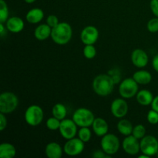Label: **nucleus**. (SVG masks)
<instances>
[{
	"label": "nucleus",
	"mask_w": 158,
	"mask_h": 158,
	"mask_svg": "<svg viewBox=\"0 0 158 158\" xmlns=\"http://www.w3.org/2000/svg\"><path fill=\"white\" fill-rule=\"evenodd\" d=\"M92 86L97 95L106 97L113 92L115 83L109 74H100L94 78Z\"/></svg>",
	"instance_id": "nucleus-1"
},
{
	"label": "nucleus",
	"mask_w": 158,
	"mask_h": 158,
	"mask_svg": "<svg viewBox=\"0 0 158 158\" xmlns=\"http://www.w3.org/2000/svg\"><path fill=\"white\" fill-rule=\"evenodd\" d=\"M73 29L70 25L66 22L60 23L52 29L51 39L58 45H66L72 39Z\"/></svg>",
	"instance_id": "nucleus-2"
},
{
	"label": "nucleus",
	"mask_w": 158,
	"mask_h": 158,
	"mask_svg": "<svg viewBox=\"0 0 158 158\" xmlns=\"http://www.w3.org/2000/svg\"><path fill=\"white\" fill-rule=\"evenodd\" d=\"M19 105V99L12 92H4L0 95V113L8 114L15 110Z\"/></svg>",
	"instance_id": "nucleus-3"
},
{
	"label": "nucleus",
	"mask_w": 158,
	"mask_h": 158,
	"mask_svg": "<svg viewBox=\"0 0 158 158\" xmlns=\"http://www.w3.org/2000/svg\"><path fill=\"white\" fill-rule=\"evenodd\" d=\"M72 119L78 127H89L93 125V123L95 120V117H94V113L90 110L84 107H80L76 110L75 112L73 114Z\"/></svg>",
	"instance_id": "nucleus-4"
},
{
	"label": "nucleus",
	"mask_w": 158,
	"mask_h": 158,
	"mask_svg": "<svg viewBox=\"0 0 158 158\" xmlns=\"http://www.w3.org/2000/svg\"><path fill=\"white\" fill-rule=\"evenodd\" d=\"M100 146L102 150L106 153L107 155L112 156L117 154L120 149V140L119 138L114 134H106L102 137L100 141Z\"/></svg>",
	"instance_id": "nucleus-5"
},
{
	"label": "nucleus",
	"mask_w": 158,
	"mask_h": 158,
	"mask_svg": "<svg viewBox=\"0 0 158 158\" xmlns=\"http://www.w3.org/2000/svg\"><path fill=\"white\" fill-rule=\"evenodd\" d=\"M25 120L31 127H36L42 123L44 118V112L38 105H31L25 112Z\"/></svg>",
	"instance_id": "nucleus-6"
},
{
	"label": "nucleus",
	"mask_w": 158,
	"mask_h": 158,
	"mask_svg": "<svg viewBox=\"0 0 158 158\" xmlns=\"http://www.w3.org/2000/svg\"><path fill=\"white\" fill-rule=\"evenodd\" d=\"M119 93L123 98H133L138 93V83L133 77L124 79L119 86Z\"/></svg>",
	"instance_id": "nucleus-7"
},
{
	"label": "nucleus",
	"mask_w": 158,
	"mask_h": 158,
	"mask_svg": "<svg viewBox=\"0 0 158 158\" xmlns=\"http://www.w3.org/2000/svg\"><path fill=\"white\" fill-rule=\"evenodd\" d=\"M140 151L149 157L154 156L158 152V140L151 135L145 136L140 140Z\"/></svg>",
	"instance_id": "nucleus-8"
},
{
	"label": "nucleus",
	"mask_w": 158,
	"mask_h": 158,
	"mask_svg": "<svg viewBox=\"0 0 158 158\" xmlns=\"http://www.w3.org/2000/svg\"><path fill=\"white\" fill-rule=\"evenodd\" d=\"M84 142L80 138L73 137L67 140L63 146V151L68 156H77L84 150Z\"/></svg>",
	"instance_id": "nucleus-9"
},
{
	"label": "nucleus",
	"mask_w": 158,
	"mask_h": 158,
	"mask_svg": "<svg viewBox=\"0 0 158 158\" xmlns=\"http://www.w3.org/2000/svg\"><path fill=\"white\" fill-rule=\"evenodd\" d=\"M77 125L73 119H64L61 120L60 131L62 137L66 140H69L76 137L77 131Z\"/></svg>",
	"instance_id": "nucleus-10"
},
{
	"label": "nucleus",
	"mask_w": 158,
	"mask_h": 158,
	"mask_svg": "<svg viewBox=\"0 0 158 158\" xmlns=\"http://www.w3.org/2000/svg\"><path fill=\"white\" fill-rule=\"evenodd\" d=\"M128 109L129 107H128L127 103L123 97L115 99L111 103V113L116 118H123L127 114Z\"/></svg>",
	"instance_id": "nucleus-11"
},
{
	"label": "nucleus",
	"mask_w": 158,
	"mask_h": 158,
	"mask_svg": "<svg viewBox=\"0 0 158 158\" xmlns=\"http://www.w3.org/2000/svg\"><path fill=\"white\" fill-rule=\"evenodd\" d=\"M98 39L99 31L94 26H86L80 33V40L84 45H94Z\"/></svg>",
	"instance_id": "nucleus-12"
},
{
	"label": "nucleus",
	"mask_w": 158,
	"mask_h": 158,
	"mask_svg": "<svg viewBox=\"0 0 158 158\" xmlns=\"http://www.w3.org/2000/svg\"><path fill=\"white\" fill-rule=\"evenodd\" d=\"M122 147L123 151L130 155H137L140 151V142L132 134L125 137Z\"/></svg>",
	"instance_id": "nucleus-13"
},
{
	"label": "nucleus",
	"mask_w": 158,
	"mask_h": 158,
	"mask_svg": "<svg viewBox=\"0 0 158 158\" xmlns=\"http://www.w3.org/2000/svg\"><path fill=\"white\" fill-rule=\"evenodd\" d=\"M131 61L136 67L143 68L148 64L149 58L144 50L141 49H137L133 51L131 54Z\"/></svg>",
	"instance_id": "nucleus-14"
},
{
	"label": "nucleus",
	"mask_w": 158,
	"mask_h": 158,
	"mask_svg": "<svg viewBox=\"0 0 158 158\" xmlns=\"http://www.w3.org/2000/svg\"><path fill=\"white\" fill-rule=\"evenodd\" d=\"M6 29L9 32L13 33H18L22 32L24 29V21L18 16H12L8 19L6 21Z\"/></svg>",
	"instance_id": "nucleus-15"
},
{
	"label": "nucleus",
	"mask_w": 158,
	"mask_h": 158,
	"mask_svg": "<svg viewBox=\"0 0 158 158\" xmlns=\"http://www.w3.org/2000/svg\"><path fill=\"white\" fill-rule=\"evenodd\" d=\"M92 127L94 134L97 137H103V136L107 134L108 130H109L107 122L103 118H101V117L95 118Z\"/></svg>",
	"instance_id": "nucleus-16"
},
{
	"label": "nucleus",
	"mask_w": 158,
	"mask_h": 158,
	"mask_svg": "<svg viewBox=\"0 0 158 158\" xmlns=\"http://www.w3.org/2000/svg\"><path fill=\"white\" fill-rule=\"evenodd\" d=\"M46 157L49 158H60L63 155V149L56 142H51L46 146L45 149Z\"/></svg>",
	"instance_id": "nucleus-17"
},
{
	"label": "nucleus",
	"mask_w": 158,
	"mask_h": 158,
	"mask_svg": "<svg viewBox=\"0 0 158 158\" xmlns=\"http://www.w3.org/2000/svg\"><path fill=\"white\" fill-rule=\"evenodd\" d=\"M44 18V12L40 8H33L27 12L26 15V21L31 24H37Z\"/></svg>",
	"instance_id": "nucleus-18"
},
{
	"label": "nucleus",
	"mask_w": 158,
	"mask_h": 158,
	"mask_svg": "<svg viewBox=\"0 0 158 158\" xmlns=\"http://www.w3.org/2000/svg\"><path fill=\"white\" fill-rule=\"evenodd\" d=\"M51 32H52V28L46 24H41L35 28L34 31V36L36 40L40 41H43L46 40L51 36Z\"/></svg>",
	"instance_id": "nucleus-19"
},
{
	"label": "nucleus",
	"mask_w": 158,
	"mask_h": 158,
	"mask_svg": "<svg viewBox=\"0 0 158 158\" xmlns=\"http://www.w3.org/2000/svg\"><path fill=\"white\" fill-rule=\"evenodd\" d=\"M136 98L139 104L142 106H149L151 105L154 97L152 93L148 89H141L138 91L136 95Z\"/></svg>",
	"instance_id": "nucleus-20"
},
{
	"label": "nucleus",
	"mask_w": 158,
	"mask_h": 158,
	"mask_svg": "<svg viewBox=\"0 0 158 158\" xmlns=\"http://www.w3.org/2000/svg\"><path fill=\"white\" fill-rule=\"evenodd\" d=\"M133 78L138 84L147 85L151 83L152 80V75L148 71L142 69V70H138L134 73Z\"/></svg>",
	"instance_id": "nucleus-21"
},
{
	"label": "nucleus",
	"mask_w": 158,
	"mask_h": 158,
	"mask_svg": "<svg viewBox=\"0 0 158 158\" xmlns=\"http://www.w3.org/2000/svg\"><path fill=\"white\" fill-rule=\"evenodd\" d=\"M16 154V150L14 145L9 143H2L0 144V157L13 158Z\"/></svg>",
	"instance_id": "nucleus-22"
},
{
	"label": "nucleus",
	"mask_w": 158,
	"mask_h": 158,
	"mask_svg": "<svg viewBox=\"0 0 158 158\" xmlns=\"http://www.w3.org/2000/svg\"><path fill=\"white\" fill-rule=\"evenodd\" d=\"M117 127L118 131L120 132V134H122V135L127 137V136H129L132 134L134 127H133L131 121H129L128 120L122 119V120H120V121L117 123Z\"/></svg>",
	"instance_id": "nucleus-23"
},
{
	"label": "nucleus",
	"mask_w": 158,
	"mask_h": 158,
	"mask_svg": "<svg viewBox=\"0 0 158 158\" xmlns=\"http://www.w3.org/2000/svg\"><path fill=\"white\" fill-rule=\"evenodd\" d=\"M52 116L55 117L56 118L63 120L66 118V114H67V109L63 103H56L52 107Z\"/></svg>",
	"instance_id": "nucleus-24"
},
{
	"label": "nucleus",
	"mask_w": 158,
	"mask_h": 158,
	"mask_svg": "<svg viewBox=\"0 0 158 158\" xmlns=\"http://www.w3.org/2000/svg\"><path fill=\"white\" fill-rule=\"evenodd\" d=\"M9 19V9L5 0H0V23H5Z\"/></svg>",
	"instance_id": "nucleus-25"
},
{
	"label": "nucleus",
	"mask_w": 158,
	"mask_h": 158,
	"mask_svg": "<svg viewBox=\"0 0 158 158\" xmlns=\"http://www.w3.org/2000/svg\"><path fill=\"white\" fill-rule=\"evenodd\" d=\"M78 137L81 140H83L84 143H87L90 140L91 137H92V132L87 127H81L78 131Z\"/></svg>",
	"instance_id": "nucleus-26"
},
{
	"label": "nucleus",
	"mask_w": 158,
	"mask_h": 158,
	"mask_svg": "<svg viewBox=\"0 0 158 158\" xmlns=\"http://www.w3.org/2000/svg\"><path fill=\"white\" fill-rule=\"evenodd\" d=\"M83 56L88 60H92L97 55V49L94 45H85L83 48Z\"/></svg>",
	"instance_id": "nucleus-27"
},
{
	"label": "nucleus",
	"mask_w": 158,
	"mask_h": 158,
	"mask_svg": "<svg viewBox=\"0 0 158 158\" xmlns=\"http://www.w3.org/2000/svg\"><path fill=\"white\" fill-rule=\"evenodd\" d=\"M60 123H61V120L56 118L55 117H52L46 120V127L50 131H57L60 129Z\"/></svg>",
	"instance_id": "nucleus-28"
},
{
	"label": "nucleus",
	"mask_w": 158,
	"mask_h": 158,
	"mask_svg": "<svg viewBox=\"0 0 158 158\" xmlns=\"http://www.w3.org/2000/svg\"><path fill=\"white\" fill-rule=\"evenodd\" d=\"M132 135L134 136L138 140H141L146 135V128L142 124H138L137 126L134 127Z\"/></svg>",
	"instance_id": "nucleus-29"
},
{
	"label": "nucleus",
	"mask_w": 158,
	"mask_h": 158,
	"mask_svg": "<svg viewBox=\"0 0 158 158\" xmlns=\"http://www.w3.org/2000/svg\"><path fill=\"white\" fill-rule=\"evenodd\" d=\"M147 27L149 32L155 33L158 32V17H155L150 20L148 23Z\"/></svg>",
	"instance_id": "nucleus-30"
},
{
	"label": "nucleus",
	"mask_w": 158,
	"mask_h": 158,
	"mask_svg": "<svg viewBox=\"0 0 158 158\" xmlns=\"http://www.w3.org/2000/svg\"><path fill=\"white\" fill-rule=\"evenodd\" d=\"M147 119L148 121L151 124H157L158 123V112H157L154 110L151 109V110L148 112V116H147Z\"/></svg>",
	"instance_id": "nucleus-31"
},
{
	"label": "nucleus",
	"mask_w": 158,
	"mask_h": 158,
	"mask_svg": "<svg viewBox=\"0 0 158 158\" xmlns=\"http://www.w3.org/2000/svg\"><path fill=\"white\" fill-rule=\"evenodd\" d=\"M59 23H60V22H59V19L57 18L56 15H49L46 18V24L49 25L52 29L55 27V26H56Z\"/></svg>",
	"instance_id": "nucleus-32"
},
{
	"label": "nucleus",
	"mask_w": 158,
	"mask_h": 158,
	"mask_svg": "<svg viewBox=\"0 0 158 158\" xmlns=\"http://www.w3.org/2000/svg\"><path fill=\"white\" fill-rule=\"evenodd\" d=\"M108 74H109L110 76H111V77H112L113 80H114L115 84L120 83V77H121V76H120V72L119 71L118 69H111L110 71H109V73Z\"/></svg>",
	"instance_id": "nucleus-33"
},
{
	"label": "nucleus",
	"mask_w": 158,
	"mask_h": 158,
	"mask_svg": "<svg viewBox=\"0 0 158 158\" xmlns=\"http://www.w3.org/2000/svg\"><path fill=\"white\" fill-rule=\"evenodd\" d=\"M7 127V118L6 114L0 113V131H3Z\"/></svg>",
	"instance_id": "nucleus-34"
},
{
	"label": "nucleus",
	"mask_w": 158,
	"mask_h": 158,
	"mask_svg": "<svg viewBox=\"0 0 158 158\" xmlns=\"http://www.w3.org/2000/svg\"><path fill=\"white\" fill-rule=\"evenodd\" d=\"M150 7H151L153 14L156 17H158V0H151Z\"/></svg>",
	"instance_id": "nucleus-35"
},
{
	"label": "nucleus",
	"mask_w": 158,
	"mask_h": 158,
	"mask_svg": "<svg viewBox=\"0 0 158 158\" xmlns=\"http://www.w3.org/2000/svg\"><path fill=\"white\" fill-rule=\"evenodd\" d=\"M93 157L94 158H106L110 157V156L107 155L103 150H97L93 154Z\"/></svg>",
	"instance_id": "nucleus-36"
},
{
	"label": "nucleus",
	"mask_w": 158,
	"mask_h": 158,
	"mask_svg": "<svg viewBox=\"0 0 158 158\" xmlns=\"http://www.w3.org/2000/svg\"><path fill=\"white\" fill-rule=\"evenodd\" d=\"M151 108L158 112V95L156 96L153 100L152 103H151Z\"/></svg>",
	"instance_id": "nucleus-37"
},
{
	"label": "nucleus",
	"mask_w": 158,
	"mask_h": 158,
	"mask_svg": "<svg viewBox=\"0 0 158 158\" xmlns=\"http://www.w3.org/2000/svg\"><path fill=\"white\" fill-rule=\"evenodd\" d=\"M152 66L153 68L154 69V70L158 73V54H157V55L153 58Z\"/></svg>",
	"instance_id": "nucleus-38"
},
{
	"label": "nucleus",
	"mask_w": 158,
	"mask_h": 158,
	"mask_svg": "<svg viewBox=\"0 0 158 158\" xmlns=\"http://www.w3.org/2000/svg\"><path fill=\"white\" fill-rule=\"evenodd\" d=\"M6 27L4 26V23H0V34H1V36L3 37L4 35H6L7 33V31H6Z\"/></svg>",
	"instance_id": "nucleus-39"
},
{
	"label": "nucleus",
	"mask_w": 158,
	"mask_h": 158,
	"mask_svg": "<svg viewBox=\"0 0 158 158\" xmlns=\"http://www.w3.org/2000/svg\"><path fill=\"white\" fill-rule=\"evenodd\" d=\"M139 158H149L150 157L148 155H147V154H143V153H142V154L141 155H140L138 157Z\"/></svg>",
	"instance_id": "nucleus-40"
},
{
	"label": "nucleus",
	"mask_w": 158,
	"mask_h": 158,
	"mask_svg": "<svg viewBox=\"0 0 158 158\" xmlns=\"http://www.w3.org/2000/svg\"><path fill=\"white\" fill-rule=\"evenodd\" d=\"M25 2H26V3H28V4H32V3L35 2L36 0H24Z\"/></svg>",
	"instance_id": "nucleus-41"
},
{
	"label": "nucleus",
	"mask_w": 158,
	"mask_h": 158,
	"mask_svg": "<svg viewBox=\"0 0 158 158\" xmlns=\"http://www.w3.org/2000/svg\"><path fill=\"white\" fill-rule=\"evenodd\" d=\"M156 155H157V157H158V152H157V154H156Z\"/></svg>",
	"instance_id": "nucleus-42"
}]
</instances>
